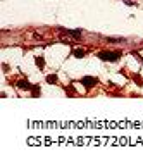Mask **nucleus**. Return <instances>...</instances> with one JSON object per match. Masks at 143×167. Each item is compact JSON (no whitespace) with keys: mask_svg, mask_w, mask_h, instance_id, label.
Wrapping results in <instances>:
<instances>
[{"mask_svg":"<svg viewBox=\"0 0 143 167\" xmlns=\"http://www.w3.org/2000/svg\"><path fill=\"white\" fill-rule=\"evenodd\" d=\"M67 33H69V34H73V36H81V34H83V31H81V29H67Z\"/></svg>","mask_w":143,"mask_h":167,"instance_id":"7","label":"nucleus"},{"mask_svg":"<svg viewBox=\"0 0 143 167\" xmlns=\"http://www.w3.org/2000/svg\"><path fill=\"white\" fill-rule=\"evenodd\" d=\"M98 57H100L102 60H110V62H116V60H119L121 52H100V53H98Z\"/></svg>","mask_w":143,"mask_h":167,"instance_id":"1","label":"nucleus"},{"mask_svg":"<svg viewBox=\"0 0 143 167\" xmlns=\"http://www.w3.org/2000/svg\"><path fill=\"white\" fill-rule=\"evenodd\" d=\"M73 53H74V57H76V59H81V57H85V50H83V48H76Z\"/></svg>","mask_w":143,"mask_h":167,"instance_id":"4","label":"nucleus"},{"mask_svg":"<svg viewBox=\"0 0 143 167\" xmlns=\"http://www.w3.org/2000/svg\"><path fill=\"white\" fill-rule=\"evenodd\" d=\"M47 83L55 85V83H57V76H55V74H48V76H47Z\"/></svg>","mask_w":143,"mask_h":167,"instance_id":"6","label":"nucleus"},{"mask_svg":"<svg viewBox=\"0 0 143 167\" xmlns=\"http://www.w3.org/2000/svg\"><path fill=\"white\" fill-rule=\"evenodd\" d=\"M97 83H98V79H97V78H93V76H85V78L81 79V85H83L85 88H88V90H90V88H93Z\"/></svg>","mask_w":143,"mask_h":167,"instance_id":"2","label":"nucleus"},{"mask_svg":"<svg viewBox=\"0 0 143 167\" xmlns=\"http://www.w3.org/2000/svg\"><path fill=\"white\" fill-rule=\"evenodd\" d=\"M35 62H36V66H38L40 69H43V67H45V59H43V57H36V59H35Z\"/></svg>","mask_w":143,"mask_h":167,"instance_id":"5","label":"nucleus"},{"mask_svg":"<svg viewBox=\"0 0 143 167\" xmlns=\"http://www.w3.org/2000/svg\"><path fill=\"white\" fill-rule=\"evenodd\" d=\"M31 91H33V97H40V93H41V90H40L38 86H33Z\"/></svg>","mask_w":143,"mask_h":167,"instance_id":"8","label":"nucleus"},{"mask_svg":"<svg viewBox=\"0 0 143 167\" xmlns=\"http://www.w3.org/2000/svg\"><path fill=\"white\" fill-rule=\"evenodd\" d=\"M17 86H19L21 90H31V88H33V85L28 83V79H21V81H17Z\"/></svg>","mask_w":143,"mask_h":167,"instance_id":"3","label":"nucleus"},{"mask_svg":"<svg viewBox=\"0 0 143 167\" xmlns=\"http://www.w3.org/2000/svg\"><path fill=\"white\" fill-rule=\"evenodd\" d=\"M107 41H110V43H119V41H126L124 38H107Z\"/></svg>","mask_w":143,"mask_h":167,"instance_id":"9","label":"nucleus"}]
</instances>
